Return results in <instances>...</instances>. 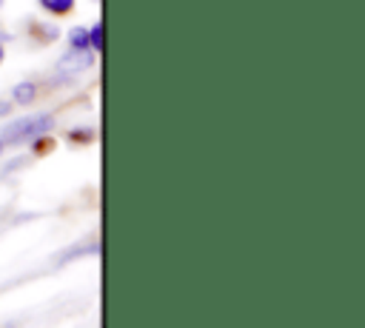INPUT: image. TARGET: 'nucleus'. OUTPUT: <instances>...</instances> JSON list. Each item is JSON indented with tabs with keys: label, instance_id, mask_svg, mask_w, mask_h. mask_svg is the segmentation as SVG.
I'll use <instances>...</instances> for the list:
<instances>
[{
	"label": "nucleus",
	"instance_id": "1",
	"mask_svg": "<svg viewBox=\"0 0 365 328\" xmlns=\"http://www.w3.org/2000/svg\"><path fill=\"white\" fill-rule=\"evenodd\" d=\"M51 128H54V114L37 111V114H26V117H20V120H11V123L3 128L0 140H3L6 145H29V143L46 137Z\"/></svg>",
	"mask_w": 365,
	"mask_h": 328
},
{
	"label": "nucleus",
	"instance_id": "2",
	"mask_svg": "<svg viewBox=\"0 0 365 328\" xmlns=\"http://www.w3.org/2000/svg\"><path fill=\"white\" fill-rule=\"evenodd\" d=\"M91 66H94V51H74V48H68V51L60 57L57 71H60L63 77H74V74H80V71H86V68H91Z\"/></svg>",
	"mask_w": 365,
	"mask_h": 328
},
{
	"label": "nucleus",
	"instance_id": "3",
	"mask_svg": "<svg viewBox=\"0 0 365 328\" xmlns=\"http://www.w3.org/2000/svg\"><path fill=\"white\" fill-rule=\"evenodd\" d=\"M37 6L51 17H66L77 9V0H37Z\"/></svg>",
	"mask_w": 365,
	"mask_h": 328
},
{
	"label": "nucleus",
	"instance_id": "4",
	"mask_svg": "<svg viewBox=\"0 0 365 328\" xmlns=\"http://www.w3.org/2000/svg\"><path fill=\"white\" fill-rule=\"evenodd\" d=\"M37 83H31V80H26V83H17L14 88H11V103H17V106H29V103H34V97H37Z\"/></svg>",
	"mask_w": 365,
	"mask_h": 328
},
{
	"label": "nucleus",
	"instance_id": "5",
	"mask_svg": "<svg viewBox=\"0 0 365 328\" xmlns=\"http://www.w3.org/2000/svg\"><path fill=\"white\" fill-rule=\"evenodd\" d=\"M68 48H74V51H91L88 26H74V29L68 31Z\"/></svg>",
	"mask_w": 365,
	"mask_h": 328
},
{
	"label": "nucleus",
	"instance_id": "6",
	"mask_svg": "<svg viewBox=\"0 0 365 328\" xmlns=\"http://www.w3.org/2000/svg\"><path fill=\"white\" fill-rule=\"evenodd\" d=\"M88 43H91V51L100 54L103 51V23L97 20L94 26H88Z\"/></svg>",
	"mask_w": 365,
	"mask_h": 328
},
{
	"label": "nucleus",
	"instance_id": "7",
	"mask_svg": "<svg viewBox=\"0 0 365 328\" xmlns=\"http://www.w3.org/2000/svg\"><path fill=\"white\" fill-rule=\"evenodd\" d=\"M68 140H74V143H91L94 140V128H74V131H68Z\"/></svg>",
	"mask_w": 365,
	"mask_h": 328
},
{
	"label": "nucleus",
	"instance_id": "8",
	"mask_svg": "<svg viewBox=\"0 0 365 328\" xmlns=\"http://www.w3.org/2000/svg\"><path fill=\"white\" fill-rule=\"evenodd\" d=\"M31 29H37L43 40H57V29H54V26H43V23H34Z\"/></svg>",
	"mask_w": 365,
	"mask_h": 328
},
{
	"label": "nucleus",
	"instance_id": "9",
	"mask_svg": "<svg viewBox=\"0 0 365 328\" xmlns=\"http://www.w3.org/2000/svg\"><path fill=\"white\" fill-rule=\"evenodd\" d=\"M11 111V103H0V114H9Z\"/></svg>",
	"mask_w": 365,
	"mask_h": 328
},
{
	"label": "nucleus",
	"instance_id": "10",
	"mask_svg": "<svg viewBox=\"0 0 365 328\" xmlns=\"http://www.w3.org/2000/svg\"><path fill=\"white\" fill-rule=\"evenodd\" d=\"M3 57H6V51H3V40H0V63H3Z\"/></svg>",
	"mask_w": 365,
	"mask_h": 328
},
{
	"label": "nucleus",
	"instance_id": "11",
	"mask_svg": "<svg viewBox=\"0 0 365 328\" xmlns=\"http://www.w3.org/2000/svg\"><path fill=\"white\" fill-rule=\"evenodd\" d=\"M3 148H6V143H3V140H0V154H3Z\"/></svg>",
	"mask_w": 365,
	"mask_h": 328
},
{
	"label": "nucleus",
	"instance_id": "12",
	"mask_svg": "<svg viewBox=\"0 0 365 328\" xmlns=\"http://www.w3.org/2000/svg\"><path fill=\"white\" fill-rule=\"evenodd\" d=\"M3 3H6V0H0V6H3Z\"/></svg>",
	"mask_w": 365,
	"mask_h": 328
}]
</instances>
